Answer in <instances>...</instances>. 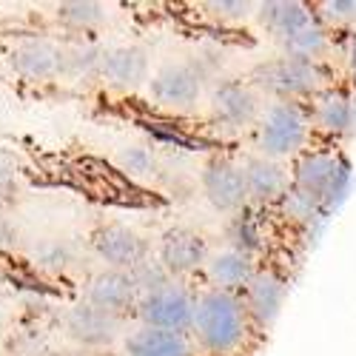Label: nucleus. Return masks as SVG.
Masks as SVG:
<instances>
[{"label":"nucleus","mask_w":356,"mask_h":356,"mask_svg":"<svg viewBox=\"0 0 356 356\" xmlns=\"http://www.w3.org/2000/svg\"><path fill=\"white\" fill-rule=\"evenodd\" d=\"M86 302L95 305L111 316H126L131 308H137L140 302V291L131 280L129 271H111V268H103L97 271L92 280H88V288H86Z\"/></svg>","instance_id":"f8f14e48"},{"label":"nucleus","mask_w":356,"mask_h":356,"mask_svg":"<svg viewBox=\"0 0 356 356\" xmlns=\"http://www.w3.org/2000/svg\"><path fill=\"white\" fill-rule=\"evenodd\" d=\"M254 86L268 92L274 100L302 103L305 97H316L319 92H325V72L314 60L280 54L254 69Z\"/></svg>","instance_id":"7ed1b4c3"},{"label":"nucleus","mask_w":356,"mask_h":356,"mask_svg":"<svg viewBox=\"0 0 356 356\" xmlns=\"http://www.w3.org/2000/svg\"><path fill=\"white\" fill-rule=\"evenodd\" d=\"M228 240H231V248L236 251H245L251 254L257 248V240H259V231H257V220L248 217L245 211L236 214L231 220V231H228Z\"/></svg>","instance_id":"5701e85b"},{"label":"nucleus","mask_w":356,"mask_h":356,"mask_svg":"<svg viewBox=\"0 0 356 356\" xmlns=\"http://www.w3.org/2000/svg\"><path fill=\"white\" fill-rule=\"evenodd\" d=\"M319 17L331 20V23H348L356 26V0H337V3H322Z\"/></svg>","instance_id":"393cba45"},{"label":"nucleus","mask_w":356,"mask_h":356,"mask_svg":"<svg viewBox=\"0 0 356 356\" xmlns=\"http://www.w3.org/2000/svg\"><path fill=\"white\" fill-rule=\"evenodd\" d=\"M205 69L197 66V60H177L160 66L148 77V92L165 108H191L202 95Z\"/></svg>","instance_id":"0eeeda50"},{"label":"nucleus","mask_w":356,"mask_h":356,"mask_svg":"<svg viewBox=\"0 0 356 356\" xmlns=\"http://www.w3.org/2000/svg\"><path fill=\"white\" fill-rule=\"evenodd\" d=\"M49 248L54 254H49L43 248V265H49V268H63V265H69V254H66V245L63 243H49Z\"/></svg>","instance_id":"cd10ccee"},{"label":"nucleus","mask_w":356,"mask_h":356,"mask_svg":"<svg viewBox=\"0 0 356 356\" xmlns=\"http://www.w3.org/2000/svg\"><path fill=\"white\" fill-rule=\"evenodd\" d=\"M12 66L29 80H54L66 69V49L49 38H29L15 46Z\"/></svg>","instance_id":"ddd939ff"},{"label":"nucleus","mask_w":356,"mask_h":356,"mask_svg":"<svg viewBox=\"0 0 356 356\" xmlns=\"http://www.w3.org/2000/svg\"><path fill=\"white\" fill-rule=\"evenodd\" d=\"M311 114V129H319L328 137H345L353 129V100L342 88H325L314 97V106L308 108Z\"/></svg>","instance_id":"f3484780"},{"label":"nucleus","mask_w":356,"mask_h":356,"mask_svg":"<svg viewBox=\"0 0 356 356\" xmlns=\"http://www.w3.org/2000/svg\"><path fill=\"white\" fill-rule=\"evenodd\" d=\"M63 328H66V337L80 345V350H100V348H108L120 337L123 319L111 316L88 302H80L66 311Z\"/></svg>","instance_id":"9d476101"},{"label":"nucleus","mask_w":356,"mask_h":356,"mask_svg":"<svg viewBox=\"0 0 356 356\" xmlns=\"http://www.w3.org/2000/svg\"><path fill=\"white\" fill-rule=\"evenodd\" d=\"M103 51H106V49H100V46H95V43H83V46L66 49V69H63V77H74V80L100 77Z\"/></svg>","instance_id":"412c9836"},{"label":"nucleus","mask_w":356,"mask_h":356,"mask_svg":"<svg viewBox=\"0 0 356 356\" xmlns=\"http://www.w3.org/2000/svg\"><path fill=\"white\" fill-rule=\"evenodd\" d=\"M200 186L214 211H222V214L245 211V205H248L245 174H243V165H236L234 160H225V157L209 160L202 165Z\"/></svg>","instance_id":"423d86ee"},{"label":"nucleus","mask_w":356,"mask_h":356,"mask_svg":"<svg viewBox=\"0 0 356 356\" xmlns=\"http://www.w3.org/2000/svg\"><path fill=\"white\" fill-rule=\"evenodd\" d=\"M259 97L248 83L225 80L211 95V117L228 131H243L259 120Z\"/></svg>","instance_id":"9b49d317"},{"label":"nucleus","mask_w":356,"mask_h":356,"mask_svg":"<svg viewBox=\"0 0 356 356\" xmlns=\"http://www.w3.org/2000/svg\"><path fill=\"white\" fill-rule=\"evenodd\" d=\"M129 274H131V280H134V285H137L140 296H143V293H148V291L163 288V285L171 280V277L165 274L163 265H160L157 259H152V257L143 259V262L137 265V268H134V271H129Z\"/></svg>","instance_id":"b1692460"},{"label":"nucleus","mask_w":356,"mask_h":356,"mask_svg":"<svg viewBox=\"0 0 356 356\" xmlns=\"http://www.w3.org/2000/svg\"><path fill=\"white\" fill-rule=\"evenodd\" d=\"M63 356H95V353H88V350H74V353H63Z\"/></svg>","instance_id":"c756f323"},{"label":"nucleus","mask_w":356,"mask_h":356,"mask_svg":"<svg viewBox=\"0 0 356 356\" xmlns=\"http://www.w3.org/2000/svg\"><path fill=\"white\" fill-rule=\"evenodd\" d=\"M248 311L240 293L209 288L197 296L191 334L205 356H231L248 337Z\"/></svg>","instance_id":"f257e3e1"},{"label":"nucleus","mask_w":356,"mask_h":356,"mask_svg":"<svg viewBox=\"0 0 356 356\" xmlns=\"http://www.w3.org/2000/svg\"><path fill=\"white\" fill-rule=\"evenodd\" d=\"M17 197V180H15V168L9 163L0 160V205H9Z\"/></svg>","instance_id":"bb28decb"},{"label":"nucleus","mask_w":356,"mask_h":356,"mask_svg":"<svg viewBox=\"0 0 356 356\" xmlns=\"http://www.w3.org/2000/svg\"><path fill=\"white\" fill-rule=\"evenodd\" d=\"M17 243V228L15 222H9L6 217H0V251H6Z\"/></svg>","instance_id":"c85d7f7f"},{"label":"nucleus","mask_w":356,"mask_h":356,"mask_svg":"<svg viewBox=\"0 0 356 356\" xmlns=\"http://www.w3.org/2000/svg\"><path fill=\"white\" fill-rule=\"evenodd\" d=\"M245 174V188H248V202L257 205H271L282 202L291 183H288V171L268 157H251L243 165Z\"/></svg>","instance_id":"dca6fc26"},{"label":"nucleus","mask_w":356,"mask_h":356,"mask_svg":"<svg viewBox=\"0 0 356 356\" xmlns=\"http://www.w3.org/2000/svg\"><path fill=\"white\" fill-rule=\"evenodd\" d=\"M57 20L66 23L69 29H95L106 20V6L92 3V0H72V3L57 6Z\"/></svg>","instance_id":"4be33fe9"},{"label":"nucleus","mask_w":356,"mask_h":356,"mask_svg":"<svg viewBox=\"0 0 356 356\" xmlns=\"http://www.w3.org/2000/svg\"><path fill=\"white\" fill-rule=\"evenodd\" d=\"M257 17L282 49H288L296 38H302L314 23H319L305 3H293V0H271V3H259Z\"/></svg>","instance_id":"4468645a"},{"label":"nucleus","mask_w":356,"mask_h":356,"mask_svg":"<svg viewBox=\"0 0 356 356\" xmlns=\"http://www.w3.org/2000/svg\"><path fill=\"white\" fill-rule=\"evenodd\" d=\"M92 248L111 271H134L143 259H148L145 240L129 225L106 222L92 234Z\"/></svg>","instance_id":"6e6552de"},{"label":"nucleus","mask_w":356,"mask_h":356,"mask_svg":"<svg viewBox=\"0 0 356 356\" xmlns=\"http://www.w3.org/2000/svg\"><path fill=\"white\" fill-rule=\"evenodd\" d=\"M157 262L163 265L171 280H180V277H188V274L205 268V262H209V245H205L200 231L177 225L163 234Z\"/></svg>","instance_id":"1a4fd4ad"},{"label":"nucleus","mask_w":356,"mask_h":356,"mask_svg":"<svg viewBox=\"0 0 356 356\" xmlns=\"http://www.w3.org/2000/svg\"><path fill=\"white\" fill-rule=\"evenodd\" d=\"M194 308H197V296L183 282L168 280L163 288L148 291L140 296L137 316L145 328L186 334V331H191Z\"/></svg>","instance_id":"39448f33"},{"label":"nucleus","mask_w":356,"mask_h":356,"mask_svg":"<svg viewBox=\"0 0 356 356\" xmlns=\"http://www.w3.org/2000/svg\"><path fill=\"white\" fill-rule=\"evenodd\" d=\"M348 186V165L334 152H308L296 160L291 188L311 200L319 211H328Z\"/></svg>","instance_id":"20e7f679"},{"label":"nucleus","mask_w":356,"mask_h":356,"mask_svg":"<svg viewBox=\"0 0 356 356\" xmlns=\"http://www.w3.org/2000/svg\"><path fill=\"white\" fill-rule=\"evenodd\" d=\"M243 302H245L248 319H254L257 325H262V328H268V325L280 316L282 302H285L282 277H277L274 271H257L245 288Z\"/></svg>","instance_id":"a211bd4d"},{"label":"nucleus","mask_w":356,"mask_h":356,"mask_svg":"<svg viewBox=\"0 0 356 356\" xmlns=\"http://www.w3.org/2000/svg\"><path fill=\"white\" fill-rule=\"evenodd\" d=\"M100 77L114 88H140L148 83V51L143 46H111L103 51Z\"/></svg>","instance_id":"2eb2a0df"},{"label":"nucleus","mask_w":356,"mask_h":356,"mask_svg":"<svg viewBox=\"0 0 356 356\" xmlns=\"http://www.w3.org/2000/svg\"><path fill=\"white\" fill-rule=\"evenodd\" d=\"M311 134V114L305 103L296 100H274L259 114L254 126V140L259 148V157L282 160L302 152Z\"/></svg>","instance_id":"f03ea898"},{"label":"nucleus","mask_w":356,"mask_h":356,"mask_svg":"<svg viewBox=\"0 0 356 356\" xmlns=\"http://www.w3.org/2000/svg\"><path fill=\"white\" fill-rule=\"evenodd\" d=\"M0 302H3V293H0Z\"/></svg>","instance_id":"7c9ffc66"},{"label":"nucleus","mask_w":356,"mask_h":356,"mask_svg":"<svg viewBox=\"0 0 356 356\" xmlns=\"http://www.w3.org/2000/svg\"><path fill=\"white\" fill-rule=\"evenodd\" d=\"M205 274H209L211 285L220 291H243L248 288V282L254 280L257 268H254V257L236 248H222L209 254V262H205Z\"/></svg>","instance_id":"6ab92c4d"},{"label":"nucleus","mask_w":356,"mask_h":356,"mask_svg":"<svg viewBox=\"0 0 356 356\" xmlns=\"http://www.w3.org/2000/svg\"><path fill=\"white\" fill-rule=\"evenodd\" d=\"M129 356H194V345L188 334L177 331H157V328H143L134 331L126 339Z\"/></svg>","instance_id":"aec40b11"},{"label":"nucleus","mask_w":356,"mask_h":356,"mask_svg":"<svg viewBox=\"0 0 356 356\" xmlns=\"http://www.w3.org/2000/svg\"><path fill=\"white\" fill-rule=\"evenodd\" d=\"M205 9L220 20H245L251 12V3H243V0H220V3H209Z\"/></svg>","instance_id":"a878e982"}]
</instances>
